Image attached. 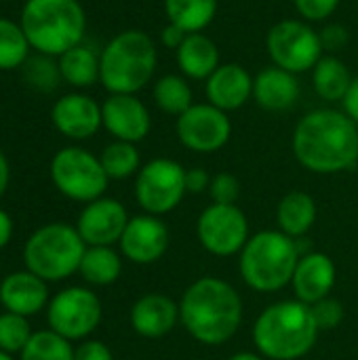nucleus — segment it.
Instances as JSON below:
<instances>
[{"label":"nucleus","mask_w":358,"mask_h":360,"mask_svg":"<svg viewBox=\"0 0 358 360\" xmlns=\"http://www.w3.org/2000/svg\"><path fill=\"white\" fill-rule=\"evenodd\" d=\"M293 154L298 162L319 175H333L357 167L358 127L335 108L308 112L293 131Z\"/></svg>","instance_id":"f257e3e1"},{"label":"nucleus","mask_w":358,"mask_h":360,"mask_svg":"<svg viewBox=\"0 0 358 360\" xmlns=\"http://www.w3.org/2000/svg\"><path fill=\"white\" fill-rule=\"evenodd\" d=\"M179 323L198 344L222 346L236 335L243 323V300L230 283L203 276L184 291Z\"/></svg>","instance_id":"f03ea898"},{"label":"nucleus","mask_w":358,"mask_h":360,"mask_svg":"<svg viewBox=\"0 0 358 360\" xmlns=\"http://www.w3.org/2000/svg\"><path fill=\"white\" fill-rule=\"evenodd\" d=\"M319 333L312 308L300 300H285L257 316L253 342L264 359L300 360L314 348Z\"/></svg>","instance_id":"7ed1b4c3"},{"label":"nucleus","mask_w":358,"mask_h":360,"mask_svg":"<svg viewBox=\"0 0 358 360\" xmlns=\"http://www.w3.org/2000/svg\"><path fill=\"white\" fill-rule=\"evenodd\" d=\"M158 49L150 34L124 30L99 53V82L110 95H137L152 82Z\"/></svg>","instance_id":"20e7f679"},{"label":"nucleus","mask_w":358,"mask_h":360,"mask_svg":"<svg viewBox=\"0 0 358 360\" xmlns=\"http://www.w3.org/2000/svg\"><path fill=\"white\" fill-rule=\"evenodd\" d=\"M19 25L38 55L61 57L82 44L87 15L78 0H27Z\"/></svg>","instance_id":"39448f33"},{"label":"nucleus","mask_w":358,"mask_h":360,"mask_svg":"<svg viewBox=\"0 0 358 360\" xmlns=\"http://www.w3.org/2000/svg\"><path fill=\"white\" fill-rule=\"evenodd\" d=\"M302 253L295 238L281 230H264L251 236L241 251L238 268L249 289L276 293L291 285Z\"/></svg>","instance_id":"423d86ee"},{"label":"nucleus","mask_w":358,"mask_h":360,"mask_svg":"<svg viewBox=\"0 0 358 360\" xmlns=\"http://www.w3.org/2000/svg\"><path fill=\"white\" fill-rule=\"evenodd\" d=\"M87 251L78 230L68 224H46L38 228L23 247L25 270L44 283H57L80 270Z\"/></svg>","instance_id":"0eeeda50"},{"label":"nucleus","mask_w":358,"mask_h":360,"mask_svg":"<svg viewBox=\"0 0 358 360\" xmlns=\"http://www.w3.org/2000/svg\"><path fill=\"white\" fill-rule=\"evenodd\" d=\"M51 179L65 198L76 202H93L101 198L110 184L99 156L78 146L61 148L53 156Z\"/></svg>","instance_id":"6e6552de"},{"label":"nucleus","mask_w":358,"mask_h":360,"mask_svg":"<svg viewBox=\"0 0 358 360\" xmlns=\"http://www.w3.org/2000/svg\"><path fill=\"white\" fill-rule=\"evenodd\" d=\"M266 51L276 68L291 74L312 72L325 55L321 34L304 19H283L266 34Z\"/></svg>","instance_id":"1a4fd4ad"},{"label":"nucleus","mask_w":358,"mask_h":360,"mask_svg":"<svg viewBox=\"0 0 358 360\" xmlns=\"http://www.w3.org/2000/svg\"><path fill=\"white\" fill-rule=\"evenodd\" d=\"M186 190V169L171 158H154L146 162L135 179V198L150 215H167L179 207Z\"/></svg>","instance_id":"9d476101"},{"label":"nucleus","mask_w":358,"mask_h":360,"mask_svg":"<svg viewBox=\"0 0 358 360\" xmlns=\"http://www.w3.org/2000/svg\"><path fill=\"white\" fill-rule=\"evenodd\" d=\"M103 310L99 297L84 287H68L57 293L46 306L51 331L68 342L87 340L101 323Z\"/></svg>","instance_id":"9b49d317"},{"label":"nucleus","mask_w":358,"mask_h":360,"mask_svg":"<svg viewBox=\"0 0 358 360\" xmlns=\"http://www.w3.org/2000/svg\"><path fill=\"white\" fill-rule=\"evenodd\" d=\"M196 236L205 251L217 257H232L241 253L247 245L249 221L247 215L236 205H209L198 221Z\"/></svg>","instance_id":"f8f14e48"},{"label":"nucleus","mask_w":358,"mask_h":360,"mask_svg":"<svg viewBox=\"0 0 358 360\" xmlns=\"http://www.w3.org/2000/svg\"><path fill=\"white\" fill-rule=\"evenodd\" d=\"M177 139L184 148L196 154L219 152L232 135V122L228 112L207 103L190 105L175 122Z\"/></svg>","instance_id":"ddd939ff"},{"label":"nucleus","mask_w":358,"mask_h":360,"mask_svg":"<svg viewBox=\"0 0 358 360\" xmlns=\"http://www.w3.org/2000/svg\"><path fill=\"white\" fill-rule=\"evenodd\" d=\"M169 245L171 234L167 224L150 213L131 217L120 238L122 255L137 266H150L158 262L169 251Z\"/></svg>","instance_id":"4468645a"},{"label":"nucleus","mask_w":358,"mask_h":360,"mask_svg":"<svg viewBox=\"0 0 358 360\" xmlns=\"http://www.w3.org/2000/svg\"><path fill=\"white\" fill-rule=\"evenodd\" d=\"M129 224V215L122 202L116 198H97L87 202L78 215L76 230L87 247H112L120 243L122 232Z\"/></svg>","instance_id":"2eb2a0df"},{"label":"nucleus","mask_w":358,"mask_h":360,"mask_svg":"<svg viewBox=\"0 0 358 360\" xmlns=\"http://www.w3.org/2000/svg\"><path fill=\"white\" fill-rule=\"evenodd\" d=\"M103 129L118 141L139 143L152 129V116L137 95H110L101 103Z\"/></svg>","instance_id":"dca6fc26"},{"label":"nucleus","mask_w":358,"mask_h":360,"mask_svg":"<svg viewBox=\"0 0 358 360\" xmlns=\"http://www.w3.org/2000/svg\"><path fill=\"white\" fill-rule=\"evenodd\" d=\"M53 127L70 139H89L101 127V105L84 93H68L53 103L51 110Z\"/></svg>","instance_id":"f3484780"},{"label":"nucleus","mask_w":358,"mask_h":360,"mask_svg":"<svg viewBox=\"0 0 358 360\" xmlns=\"http://www.w3.org/2000/svg\"><path fill=\"white\" fill-rule=\"evenodd\" d=\"M205 93L211 105L234 112L253 99V76L241 63H222L207 80Z\"/></svg>","instance_id":"a211bd4d"},{"label":"nucleus","mask_w":358,"mask_h":360,"mask_svg":"<svg viewBox=\"0 0 358 360\" xmlns=\"http://www.w3.org/2000/svg\"><path fill=\"white\" fill-rule=\"evenodd\" d=\"M338 281V270L335 264L329 255L325 253H306L300 257L298 268L293 272V293L295 300L314 306L317 302L329 297V293L333 291Z\"/></svg>","instance_id":"6ab92c4d"},{"label":"nucleus","mask_w":358,"mask_h":360,"mask_svg":"<svg viewBox=\"0 0 358 360\" xmlns=\"http://www.w3.org/2000/svg\"><path fill=\"white\" fill-rule=\"evenodd\" d=\"M129 319L137 335L160 340L179 323V304L165 293H146L133 304Z\"/></svg>","instance_id":"aec40b11"},{"label":"nucleus","mask_w":358,"mask_h":360,"mask_svg":"<svg viewBox=\"0 0 358 360\" xmlns=\"http://www.w3.org/2000/svg\"><path fill=\"white\" fill-rule=\"evenodd\" d=\"M0 304L6 312L30 319L49 306V287L30 270L13 272L0 283Z\"/></svg>","instance_id":"412c9836"},{"label":"nucleus","mask_w":358,"mask_h":360,"mask_svg":"<svg viewBox=\"0 0 358 360\" xmlns=\"http://www.w3.org/2000/svg\"><path fill=\"white\" fill-rule=\"evenodd\" d=\"M253 99L266 112H285L300 99L298 74L270 65L253 78Z\"/></svg>","instance_id":"4be33fe9"},{"label":"nucleus","mask_w":358,"mask_h":360,"mask_svg":"<svg viewBox=\"0 0 358 360\" xmlns=\"http://www.w3.org/2000/svg\"><path fill=\"white\" fill-rule=\"evenodd\" d=\"M179 74L188 80H207L219 65V49L213 38L203 32L188 34L184 44L175 51Z\"/></svg>","instance_id":"5701e85b"},{"label":"nucleus","mask_w":358,"mask_h":360,"mask_svg":"<svg viewBox=\"0 0 358 360\" xmlns=\"http://www.w3.org/2000/svg\"><path fill=\"white\" fill-rule=\"evenodd\" d=\"M276 221L281 232L291 238L304 236L317 221V202L310 194L293 190L285 194L276 207Z\"/></svg>","instance_id":"b1692460"},{"label":"nucleus","mask_w":358,"mask_h":360,"mask_svg":"<svg viewBox=\"0 0 358 360\" xmlns=\"http://www.w3.org/2000/svg\"><path fill=\"white\" fill-rule=\"evenodd\" d=\"M352 78L354 76L350 74L348 65L338 55L325 53L319 59V63L312 68V86L317 95L329 103L344 99V95L352 84Z\"/></svg>","instance_id":"393cba45"},{"label":"nucleus","mask_w":358,"mask_h":360,"mask_svg":"<svg viewBox=\"0 0 358 360\" xmlns=\"http://www.w3.org/2000/svg\"><path fill=\"white\" fill-rule=\"evenodd\" d=\"M167 21L188 34L205 32L219 8V0H162Z\"/></svg>","instance_id":"a878e982"},{"label":"nucleus","mask_w":358,"mask_h":360,"mask_svg":"<svg viewBox=\"0 0 358 360\" xmlns=\"http://www.w3.org/2000/svg\"><path fill=\"white\" fill-rule=\"evenodd\" d=\"M57 59L61 80L68 82L70 86L80 91L99 82V55L91 46L78 44Z\"/></svg>","instance_id":"bb28decb"},{"label":"nucleus","mask_w":358,"mask_h":360,"mask_svg":"<svg viewBox=\"0 0 358 360\" xmlns=\"http://www.w3.org/2000/svg\"><path fill=\"white\" fill-rule=\"evenodd\" d=\"M78 272L89 285L108 287L120 278L122 259L112 247H87Z\"/></svg>","instance_id":"cd10ccee"},{"label":"nucleus","mask_w":358,"mask_h":360,"mask_svg":"<svg viewBox=\"0 0 358 360\" xmlns=\"http://www.w3.org/2000/svg\"><path fill=\"white\" fill-rule=\"evenodd\" d=\"M154 103L160 112L169 116H181L190 105H194V95L188 78L184 74H165L154 82L152 89Z\"/></svg>","instance_id":"c85d7f7f"},{"label":"nucleus","mask_w":358,"mask_h":360,"mask_svg":"<svg viewBox=\"0 0 358 360\" xmlns=\"http://www.w3.org/2000/svg\"><path fill=\"white\" fill-rule=\"evenodd\" d=\"M101 167L110 179H129L131 175L139 173L141 169V156L135 143L129 141H112L103 148Z\"/></svg>","instance_id":"c756f323"},{"label":"nucleus","mask_w":358,"mask_h":360,"mask_svg":"<svg viewBox=\"0 0 358 360\" xmlns=\"http://www.w3.org/2000/svg\"><path fill=\"white\" fill-rule=\"evenodd\" d=\"M30 49L21 25L0 17V72L23 68L30 59Z\"/></svg>","instance_id":"7c9ffc66"},{"label":"nucleus","mask_w":358,"mask_h":360,"mask_svg":"<svg viewBox=\"0 0 358 360\" xmlns=\"http://www.w3.org/2000/svg\"><path fill=\"white\" fill-rule=\"evenodd\" d=\"M19 360H74V348L65 338L46 329L30 338Z\"/></svg>","instance_id":"2f4dec72"},{"label":"nucleus","mask_w":358,"mask_h":360,"mask_svg":"<svg viewBox=\"0 0 358 360\" xmlns=\"http://www.w3.org/2000/svg\"><path fill=\"white\" fill-rule=\"evenodd\" d=\"M32 327L25 316L4 312L0 314V350L6 354H21L32 338Z\"/></svg>","instance_id":"473e14b6"},{"label":"nucleus","mask_w":358,"mask_h":360,"mask_svg":"<svg viewBox=\"0 0 358 360\" xmlns=\"http://www.w3.org/2000/svg\"><path fill=\"white\" fill-rule=\"evenodd\" d=\"M23 68H25V78L30 80V84L40 91H53L57 82L61 80L59 63H55L53 57L38 55L34 59H27Z\"/></svg>","instance_id":"72a5a7b5"},{"label":"nucleus","mask_w":358,"mask_h":360,"mask_svg":"<svg viewBox=\"0 0 358 360\" xmlns=\"http://www.w3.org/2000/svg\"><path fill=\"white\" fill-rule=\"evenodd\" d=\"M209 194L217 205H236L241 196V184L232 173H217L211 177Z\"/></svg>","instance_id":"f704fd0d"},{"label":"nucleus","mask_w":358,"mask_h":360,"mask_svg":"<svg viewBox=\"0 0 358 360\" xmlns=\"http://www.w3.org/2000/svg\"><path fill=\"white\" fill-rule=\"evenodd\" d=\"M340 2L342 0H293V6L300 19L308 23H323L338 11Z\"/></svg>","instance_id":"c9c22d12"},{"label":"nucleus","mask_w":358,"mask_h":360,"mask_svg":"<svg viewBox=\"0 0 358 360\" xmlns=\"http://www.w3.org/2000/svg\"><path fill=\"white\" fill-rule=\"evenodd\" d=\"M310 308H312L314 321H317L321 331H331V329H335L344 321V306L338 300L325 297V300L317 302Z\"/></svg>","instance_id":"e433bc0d"},{"label":"nucleus","mask_w":358,"mask_h":360,"mask_svg":"<svg viewBox=\"0 0 358 360\" xmlns=\"http://www.w3.org/2000/svg\"><path fill=\"white\" fill-rule=\"evenodd\" d=\"M319 34H321L323 49H325V53H329V55H333V53L346 49L348 42H350V32H348V27L342 25V23H327Z\"/></svg>","instance_id":"4c0bfd02"},{"label":"nucleus","mask_w":358,"mask_h":360,"mask_svg":"<svg viewBox=\"0 0 358 360\" xmlns=\"http://www.w3.org/2000/svg\"><path fill=\"white\" fill-rule=\"evenodd\" d=\"M74 360H114V356L103 342L87 340L74 350Z\"/></svg>","instance_id":"58836bf2"},{"label":"nucleus","mask_w":358,"mask_h":360,"mask_svg":"<svg viewBox=\"0 0 358 360\" xmlns=\"http://www.w3.org/2000/svg\"><path fill=\"white\" fill-rule=\"evenodd\" d=\"M209 186H211V175L205 169L194 167V169L186 171V190L190 194H200V192L209 190Z\"/></svg>","instance_id":"ea45409f"},{"label":"nucleus","mask_w":358,"mask_h":360,"mask_svg":"<svg viewBox=\"0 0 358 360\" xmlns=\"http://www.w3.org/2000/svg\"><path fill=\"white\" fill-rule=\"evenodd\" d=\"M186 36H188V32H184L181 27H177V25H173V23L167 21V25H165L162 32H160V42H162L165 49L177 51V49L184 44Z\"/></svg>","instance_id":"a19ab883"},{"label":"nucleus","mask_w":358,"mask_h":360,"mask_svg":"<svg viewBox=\"0 0 358 360\" xmlns=\"http://www.w3.org/2000/svg\"><path fill=\"white\" fill-rule=\"evenodd\" d=\"M342 108H344V114L358 127V76L352 78L348 93L342 99Z\"/></svg>","instance_id":"79ce46f5"},{"label":"nucleus","mask_w":358,"mask_h":360,"mask_svg":"<svg viewBox=\"0 0 358 360\" xmlns=\"http://www.w3.org/2000/svg\"><path fill=\"white\" fill-rule=\"evenodd\" d=\"M11 236H13V219L4 209H0V249L8 245Z\"/></svg>","instance_id":"37998d69"},{"label":"nucleus","mask_w":358,"mask_h":360,"mask_svg":"<svg viewBox=\"0 0 358 360\" xmlns=\"http://www.w3.org/2000/svg\"><path fill=\"white\" fill-rule=\"evenodd\" d=\"M8 181H11V167H8L6 156H4L2 150H0V198L4 196V192H6V188H8Z\"/></svg>","instance_id":"c03bdc74"},{"label":"nucleus","mask_w":358,"mask_h":360,"mask_svg":"<svg viewBox=\"0 0 358 360\" xmlns=\"http://www.w3.org/2000/svg\"><path fill=\"white\" fill-rule=\"evenodd\" d=\"M228 360H268L264 359L260 352L255 354V352H236V354H232Z\"/></svg>","instance_id":"a18cd8bd"},{"label":"nucleus","mask_w":358,"mask_h":360,"mask_svg":"<svg viewBox=\"0 0 358 360\" xmlns=\"http://www.w3.org/2000/svg\"><path fill=\"white\" fill-rule=\"evenodd\" d=\"M0 360H15V359H13V354H6V352H2V350H0Z\"/></svg>","instance_id":"49530a36"}]
</instances>
